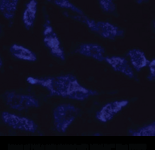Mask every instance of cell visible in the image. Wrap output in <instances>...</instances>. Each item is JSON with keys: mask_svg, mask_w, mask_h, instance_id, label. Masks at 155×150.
Listing matches in <instances>:
<instances>
[{"mask_svg": "<svg viewBox=\"0 0 155 150\" xmlns=\"http://www.w3.org/2000/svg\"><path fill=\"white\" fill-rule=\"evenodd\" d=\"M27 81L31 84H38L47 88L50 91V96H61L81 101L87 99L89 96L98 95L96 91L87 89L79 85L76 77L72 75L41 79L30 77Z\"/></svg>", "mask_w": 155, "mask_h": 150, "instance_id": "6da1fadb", "label": "cell"}, {"mask_svg": "<svg viewBox=\"0 0 155 150\" xmlns=\"http://www.w3.org/2000/svg\"><path fill=\"white\" fill-rule=\"evenodd\" d=\"M79 110L70 104L59 105L54 110V125L59 133H65L70 125L78 116Z\"/></svg>", "mask_w": 155, "mask_h": 150, "instance_id": "7a4b0ae2", "label": "cell"}, {"mask_svg": "<svg viewBox=\"0 0 155 150\" xmlns=\"http://www.w3.org/2000/svg\"><path fill=\"white\" fill-rule=\"evenodd\" d=\"M7 105L12 109L21 111L28 107H38L39 102L30 95H17L10 92L7 96Z\"/></svg>", "mask_w": 155, "mask_h": 150, "instance_id": "3957f363", "label": "cell"}, {"mask_svg": "<svg viewBox=\"0 0 155 150\" xmlns=\"http://www.w3.org/2000/svg\"><path fill=\"white\" fill-rule=\"evenodd\" d=\"M44 27H45V30L43 32L44 44L50 49L52 55L64 61L65 59L64 54L60 46V40L57 35L50 25L45 23L44 25Z\"/></svg>", "mask_w": 155, "mask_h": 150, "instance_id": "277c9868", "label": "cell"}, {"mask_svg": "<svg viewBox=\"0 0 155 150\" xmlns=\"http://www.w3.org/2000/svg\"><path fill=\"white\" fill-rule=\"evenodd\" d=\"M2 118L6 124L9 125L14 129L34 133L38 128L37 125L33 120L27 118L20 117L8 112H3Z\"/></svg>", "mask_w": 155, "mask_h": 150, "instance_id": "5b68a950", "label": "cell"}, {"mask_svg": "<svg viewBox=\"0 0 155 150\" xmlns=\"http://www.w3.org/2000/svg\"><path fill=\"white\" fill-rule=\"evenodd\" d=\"M86 23L88 25V26L89 27V28L91 30L98 33L102 37H106V38L114 39L116 37L121 36L123 34V31L119 30L118 27L114 26V25H111L109 23H95L94 20L88 18Z\"/></svg>", "mask_w": 155, "mask_h": 150, "instance_id": "8992f818", "label": "cell"}, {"mask_svg": "<svg viewBox=\"0 0 155 150\" xmlns=\"http://www.w3.org/2000/svg\"><path fill=\"white\" fill-rule=\"evenodd\" d=\"M127 103H128L127 101H117L108 104L96 113V117L101 121L107 122L108 120L111 119L118 112L120 111L123 107H125Z\"/></svg>", "mask_w": 155, "mask_h": 150, "instance_id": "52a82bcc", "label": "cell"}, {"mask_svg": "<svg viewBox=\"0 0 155 150\" xmlns=\"http://www.w3.org/2000/svg\"><path fill=\"white\" fill-rule=\"evenodd\" d=\"M76 52L80 55L92 57L99 61H104L105 59V57H104L105 53L104 49L101 46L96 44H83Z\"/></svg>", "mask_w": 155, "mask_h": 150, "instance_id": "ba28073f", "label": "cell"}, {"mask_svg": "<svg viewBox=\"0 0 155 150\" xmlns=\"http://www.w3.org/2000/svg\"><path fill=\"white\" fill-rule=\"evenodd\" d=\"M104 60H106L116 71L121 72L130 78H133L134 73L133 70L130 66L128 61L124 58L118 57H105Z\"/></svg>", "mask_w": 155, "mask_h": 150, "instance_id": "9c48e42d", "label": "cell"}, {"mask_svg": "<svg viewBox=\"0 0 155 150\" xmlns=\"http://www.w3.org/2000/svg\"><path fill=\"white\" fill-rule=\"evenodd\" d=\"M128 56L130 57L132 64L137 71H140L141 68L148 66V64L150 63V61L146 59L143 52L140 51V49L130 50Z\"/></svg>", "mask_w": 155, "mask_h": 150, "instance_id": "30bf717a", "label": "cell"}, {"mask_svg": "<svg viewBox=\"0 0 155 150\" xmlns=\"http://www.w3.org/2000/svg\"><path fill=\"white\" fill-rule=\"evenodd\" d=\"M10 52L14 57L19 59L29 61H35L36 60V56L35 54L22 46L14 45L10 48Z\"/></svg>", "mask_w": 155, "mask_h": 150, "instance_id": "8fae6325", "label": "cell"}, {"mask_svg": "<svg viewBox=\"0 0 155 150\" xmlns=\"http://www.w3.org/2000/svg\"><path fill=\"white\" fill-rule=\"evenodd\" d=\"M36 6L37 2L35 0H32L26 5L27 8L24 11L23 20H24L25 26L28 30L33 26V23L35 18V14H36Z\"/></svg>", "mask_w": 155, "mask_h": 150, "instance_id": "7c38bea8", "label": "cell"}, {"mask_svg": "<svg viewBox=\"0 0 155 150\" xmlns=\"http://www.w3.org/2000/svg\"><path fill=\"white\" fill-rule=\"evenodd\" d=\"M17 0H1L0 1V10L7 19L13 18L16 10Z\"/></svg>", "mask_w": 155, "mask_h": 150, "instance_id": "4fadbf2b", "label": "cell"}, {"mask_svg": "<svg viewBox=\"0 0 155 150\" xmlns=\"http://www.w3.org/2000/svg\"><path fill=\"white\" fill-rule=\"evenodd\" d=\"M129 133L133 136H154L155 135V123L147 126L142 127L136 130L129 131Z\"/></svg>", "mask_w": 155, "mask_h": 150, "instance_id": "5bb4252c", "label": "cell"}, {"mask_svg": "<svg viewBox=\"0 0 155 150\" xmlns=\"http://www.w3.org/2000/svg\"><path fill=\"white\" fill-rule=\"evenodd\" d=\"M55 5L60 6V7L67 8V9H70L72 11H74L77 13L80 14V15H83V12L81 11L80 9H79L78 8H77L74 5H73L72 3H70L69 1H66V0H55Z\"/></svg>", "mask_w": 155, "mask_h": 150, "instance_id": "9a60e30c", "label": "cell"}, {"mask_svg": "<svg viewBox=\"0 0 155 150\" xmlns=\"http://www.w3.org/2000/svg\"><path fill=\"white\" fill-rule=\"evenodd\" d=\"M99 2L102 9L105 11L112 12L116 9V6L110 0H101Z\"/></svg>", "mask_w": 155, "mask_h": 150, "instance_id": "2e32d148", "label": "cell"}, {"mask_svg": "<svg viewBox=\"0 0 155 150\" xmlns=\"http://www.w3.org/2000/svg\"><path fill=\"white\" fill-rule=\"evenodd\" d=\"M148 66H150V71H151V75L150 76L152 77V80H154V76H155V59L153 60L152 61H150V63L148 64Z\"/></svg>", "mask_w": 155, "mask_h": 150, "instance_id": "e0dca14e", "label": "cell"}]
</instances>
